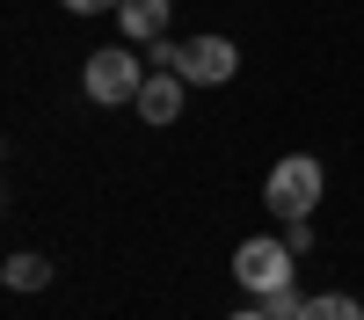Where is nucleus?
<instances>
[{
    "instance_id": "obj_10",
    "label": "nucleus",
    "mask_w": 364,
    "mask_h": 320,
    "mask_svg": "<svg viewBox=\"0 0 364 320\" xmlns=\"http://www.w3.org/2000/svg\"><path fill=\"white\" fill-rule=\"evenodd\" d=\"M299 306H306V299H299V284H284V291H269V299H262L269 320H299Z\"/></svg>"
},
{
    "instance_id": "obj_6",
    "label": "nucleus",
    "mask_w": 364,
    "mask_h": 320,
    "mask_svg": "<svg viewBox=\"0 0 364 320\" xmlns=\"http://www.w3.org/2000/svg\"><path fill=\"white\" fill-rule=\"evenodd\" d=\"M117 22H124L132 44H154V37H168V0H124Z\"/></svg>"
},
{
    "instance_id": "obj_11",
    "label": "nucleus",
    "mask_w": 364,
    "mask_h": 320,
    "mask_svg": "<svg viewBox=\"0 0 364 320\" xmlns=\"http://www.w3.org/2000/svg\"><path fill=\"white\" fill-rule=\"evenodd\" d=\"M284 248L306 255V248H314V226H306V219H284Z\"/></svg>"
},
{
    "instance_id": "obj_1",
    "label": "nucleus",
    "mask_w": 364,
    "mask_h": 320,
    "mask_svg": "<svg viewBox=\"0 0 364 320\" xmlns=\"http://www.w3.org/2000/svg\"><path fill=\"white\" fill-rule=\"evenodd\" d=\"M146 73H154V66H139V51H124V44H102L95 58H87V73H80V87H87V102H102V109H117V102H139V87H146Z\"/></svg>"
},
{
    "instance_id": "obj_2",
    "label": "nucleus",
    "mask_w": 364,
    "mask_h": 320,
    "mask_svg": "<svg viewBox=\"0 0 364 320\" xmlns=\"http://www.w3.org/2000/svg\"><path fill=\"white\" fill-rule=\"evenodd\" d=\"M262 204L277 219H314V204H321V160L314 153H284L277 167H269V182H262Z\"/></svg>"
},
{
    "instance_id": "obj_7",
    "label": "nucleus",
    "mask_w": 364,
    "mask_h": 320,
    "mask_svg": "<svg viewBox=\"0 0 364 320\" xmlns=\"http://www.w3.org/2000/svg\"><path fill=\"white\" fill-rule=\"evenodd\" d=\"M0 277H8V291H44V284H51V262H44V255H8V270H0Z\"/></svg>"
},
{
    "instance_id": "obj_8",
    "label": "nucleus",
    "mask_w": 364,
    "mask_h": 320,
    "mask_svg": "<svg viewBox=\"0 0 364 320\" xmlns=\"http://www.w3.org/2000/svg\"><path fill=\"white\" fill-rule=\"evenodd\" d=\"M299 320H364V306L350 299V291H321V299L299 306Z\"/></svg>"
},
{
    "instance_id": "obj_12",
    "label": "nucleus",
    "mask_w": 364,
    "mask_h": 320,
    "mask_svg": "<svg viewBox=\"0 0 364 320\" xmlns=\"http://www.w3.org/2000/svg\"><path fill=\"white\" fill-rule=\"evenodd\" d=\"M58 8H66V15H117L124 0H58Z\"/></svg>"
},
{
    "instance_id": "obj_3",
    "label": "nucleus",
    "mask_w": 364,
    "mask_h": 320,
    "mask_svg": "<svg viewBox=\"0 0 364 320\" xmlns=\"http://www.w3.org/2000/svg\"><path fill=\"white\" fill-rule=\"evenodd\" d=\"M291 270H299V255H291L284 241H240V248H233V284L248 291V299H269V291H284V284H291Z\"/></svg>"
},
{
    "instance_id": "obj_4",
    "label": "nucleus",
    "mask_w": 364,
    "mask_h": 320,
    "mask_svg": "<svg viewBox=\"0 0 364 320\" xmlns=\"http://www.w3.org/2000/svg\"><path fill=\"white\" fill-rule=\"evenodd\" d=\"M240 73V44L233 37H190V51H182V80H197V87H226Z\"/></svg>"
},
{
    "instance_id": "obj_9",
    "label": "nucleus",
    "mask_w": 364,
    "mask_h": 320,
    "mask_svg": "<svg viewBox=\"0 0 364 320\" xmlns=\"http://www.w3.org/2000/svg\"><path fill=\"white\" fill-rule=\"evenodd\" d=\"M182 51H190V44H175V37H154V44H146V66H154V73H182Z\"/></svg>"
},
{
    "instance_id": "obj_5",
    "label": "nucleus",
    "mask_w": 364,
    "mask_h": 320,
    "mask_svg": "<svg viewBox=\"0 0 364 320\" xmlns=\"http://www.w3.org/2000/svg\"><path fill=\"white\" fill-rule=\"evenodd\" d=\"M154 131H168L175 116H182V73H146V87H139V102H132Z\"/></svg>"
},
{
    "instance_id": "obj_13",
    "label": "nucleus",
    "mask_w": 364,
    "mask_h": 320,
    "mask_svg": "<svg viewBox=\"0 0 364 320\" xmlns=\"http://www.w3.org/2000/svg\"><path fill=\"white\" fill-rule=\"evenodd\" d=\"M226 320H269V313H262V306H248V313H226Z\"/></svg>"
}]
</instances>
